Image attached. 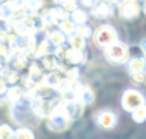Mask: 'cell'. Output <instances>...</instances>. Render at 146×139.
I'll list each match as a JSON object with an SVG mask.
<instances>
[{
	"label": "cell",
	"mask_w": 146,
	"mask_h": 139,
	"mask_svg": "<svg viewBox=\"0 0 146 139\" xmlns=\"http://www.w3.org/2000/svg\"><path fill=\"white\" fill-rule=\"evenodd\" d=\"M9 115H10L12 120L19 128H30L32 129L33 126H37L42 122L36 116V113L33 110V106H32V102L27 98V95L22 100H19L17 103H15V105L10 106Z\"/></svg>",
	"instance_id": "6da1fadb"
},
{
	"label": "cell",
	"mask_w": 146,
	"mask_h": 139,
	"mask_svg": "<svg viewBox=\"0 0 146 139\" xmlns=\"http://www.w3.org/2000/svg\"><path fill=\"white\" fill-rule=\"evenodd\" d=\"M60 99H62V98H60ZM60 99L56 102L53 110L50 112V115L44 119V122H46V128H47L50 132H56V133L66 132V130L73 125V120L67 116V113H66L64 109L62 108V105H60Z\"/></svg>",
	"instance_id": "7a4b0ae2"
},
{
	"label": "cell",
	"mask_w": 146,
	"mask_h": 139,
	"mask_svg": "<svg viewBox=\"0 0 146 139\" xmlns=\"http://www.w3.org/2000/svg\"><path fill=\"white\" fill-rule=\"evenodd\" d=\"M93 42L102 50L119 42V33L112 25H102L93 32Z\"/></svg>",
	"instance_id": "3957f363"
},
{
	"label": "cell",
	"mask_w": 146,
	"mask_h": 139,
	"mask_svg": "<svg viewBox=\"0 0 146 139\" xmlns=\"http://www.w3.org/2000/svg\"><path fill=\"white\" fill-rule=\"evenodd\" d=\"M146 105V96L139 90V89H135V88H127L123 93H122V98H120V106L125 112H135L136 109L142 108Z\"/></svg>",
	"instance_id": "277c9868"
},
{
	"label": "cell",
	"mask_w": 146,
	"mask_h": 139,
	"mask_svg": "<svg viewBox=\"0 0 146 139\" xmlns=\"http://www.w3.org/2000/svg\"><path fill=\"white\" fill-rule=\"evenodd\" d=\"M103 57L110 65H123L129 60V46L123 42H116L103 50Z\"/></svg>",
	"instance_id": "5b68a950"
},
{
	"label": "cell",
	"mask_w": 146,
	"mask_h": 139,
	"mask_svg": "<svg viewBox=\"0 0 146 139\" xmlns=\"http://www.w3.org/2000/svg\"><path fill=\"white\" fill-rule=\"evenodd\" d=\"M73 99L78 100L79 103H82L85 108L93 105V102H95V90L92 89V86L89 85V82L85 80L83 78H80V79L75 83Z\"/></svg>",
	"instance_id": "8992f818"
},
{
	"label": "cell",
	"mask_w": 146,
	"mask_h": 139,
	"mask_svg": "<svg viewBox=\"0 0 146 139\" xmlns=\"http://www.w3.org/2000/svg\"><path fill=\"white\" fill-rule=\"evenodd\" d=\"M116 10L119 13V16L123 20L132 22L136 20L140 13H142V6L137 2H133V0H127V2H116Z\"/></svg>",
	"instance_id": "52a82bcc"
},
{
	"label": "cell",
	"mask_w": 146,
	"mask_h": 139,
	"mask_svg": "<svg viewBox=\"0 0 146 139\" xmlns=\"http://www.w3.org/2000/svg\"><path fill=\"white\" fill-rule=\"evenodd\" d=\"M93 120L100 129L110 130L117 125V113L110 109H100L93 115Z\"/></svg>",
	"instance_id": "ba28073f"
},
{
	"label": "cell",
	"mask_w": 146,
	"mask_h": 139,
	"mask_svg": "<svg viewBox=\"0 0 146 139\" xmlns=\"http://www.w3.org/2000/svg\"><path fill=\"white\" fill-rule=\"evenodd\" d=\"M115 12H116L115 3H112V2H95L89 15L96 20H106V19L113 17Z\"/></svg>",
	"instance_id": "9c48e42d"
},
{
	"label": "cell",
	"mask_w": 146,
	"mask_h": 139,
	"mask_svg": "<svg viewBox=\"0 0 146 139\" xmlns=\"http://www.w3.org/2000/svg\"><path fill=\"white\" fill-rule=\"evenodd\" d=\"M60 105H62V108L64 109V112L67 113V116L73 122L78 120L79 118H82V115L85 112V106L82 103H79L78 100H75V99H64V98H62L60 99Z\"/></svg>",
	"instance_id": "30bf717a"
},
{
	"label": "cell",
	"mask_w": 146,
	"mask_h": 139,
	"mask_svg": "<svg viewBox=\"0 0 146 139\" xmlns=\"http://www.w3.org/2000/svg\"><path fill=\"white\" fill-rule=\"evenodd\" d=\"M30 62H32V60H30L25 53H22V52H12V55H10L9 59L6 60V65H7L9 67L15 69V70L23 73V72H26V69L29 67Z\"/></svg>",
	"instance_id": "8fae6325"
},
{
	"label": "cell",
	"mask_w": 146,
	"mask_h": 139,
	"mask_svg": "<svg viewBox=\"0 0 146 139\" xmlns=\"http://www.w3.org/2000/svg\"><path fill=\"white\" fill-rule=\"evenodd\" d=\"M89 60V53L86 50H75V49H70L67 50L66 53V59H64V63L69 65V66H83L86 65Z\"/></svg>",
	"instance_id": "7c38bea8"
},
{
	"label": "cell",
	"mask_w": 146,
	"mask_h": 139,
	"mask_svg": "<svg viewBox=\"0 0 146 139\" xmlns=\"http://www.w3.org/2000/svg\"><path fill=\"white\" fill-rule=\"evenodd\" d=\"M35 85H40L42 83V80H43V78H44V75H46V72H44V69L42 67V65H40V62L39 60H33V62H30V65H29V67L26 69V72H23Z\"/></svg>",
	"instance_id": "4fadbf2b"
},
{
	"label": "cell",
	"mask_w": 146,
	"mask_h": 139,
	"mask_svg": "<svg viewBox=\"0 0 146 139\" xmlns=\"http://www.w3.org/2000/svg\"><path fill=\"white\" fill-rule=\"evenodd\" d=\"M40 65H42V67L44 69V72L46 73H49V72H60L62 70V67H63V62H60L56 56H54V53H49V55H46V56H43L40 60Z\"/></svg>",
	"instance_id": "5bb4252c"
},
{
	"label": "cell",
	"mask_w": 146,
	"mask_h": 139,
	"mask_svg": "<svg viewBox=\"0 0 146 139\" xmlns=\"http://www.w3.org/2000/svg\"><path fill=\"white\" fill-rule=\"evenodd\" d=\"M126 67L129 75L146 72V56H130L126 63Z\"/></svg>",
	"instance_id": "9a60e30c"
},
{
	"label": "cell",
	"mask_w": 146,
	"mask_h": 139,
	"mask_svg": "<svg viewBox=\"0 0 146 139\" xmlns=\"http://www.w3.org/2000/svg\"><path fill=\"white\" fill-rule=\"evenodd\" d=\"M46 39H47V42H49L54 49L59 47V46H62V45H66V42H67V37H66L57 27L47 29V30H46Z\"/></svg>",
	"instance_id": "2e32d148"
},
{
	"label": "cell",
	"mask_w": 146,
	"mask_h": 139,
	"mask_svg": "<svg viewBox=\"0 0 146 139\" xmlns=\"http://www.w3.org/2000/svg\"><path fill=\"white\" fill-rule=\"evenodd\" d=\"M0 75H2L5 83L9 88L10 86H17L20 83V79H22V73L17 72V70H15V69H12V67H9V66H6Z\"/></svg>",
	"instance_id": "e0dca14e"
},
{
	"label": "cell",
	"mask_w": 146,
	"mask_h": 139,
	"mask_svg": "<svg viewBox=\"0 0 146 139\" xmlns=\"http://www.w3.org/2000/svg\"><path fill=\"white\" fill-rule=\"evenodd\" d=\"M25 96H26V93L19 85L17 86H10L7 89V93H6V102L9 103V106H12V105L17 103L19 100H22Z\"/></svg>",
	"instance_id": "ac0fdd59"
},
{
	"label": "cell",
	"mask_w": 146,
	"mask_h": 139,
	"mask_svg": "<svg viewBox=\"0 0 146 139\" xmlns=\"http://www.w3.org/2000/svg\"><path fill=\"white\" fill-rule=\"evenodd\" d=\"M63 78H64L63 73L59 72V70H57V72H49V73L44 75V78H43V80H42L40 85L47 86V88H52V89H56V86L60 83V80H62Z\"/></svg>",
	"instance_id": "d6986e66"
},
{
	"label": "cell",
	"mask_w": 146,
	"mask_h": 139,
	"mask_svg": "<svg viewBox=\"0 0 146 139\" xmlns=\"http://www.w3.org/2000/svg\"><path fill=\"white\" fill-rule=\"evenodd\" d=\"M89 19H90V15H89L83 7H79V9H76L73 13H70V20H72L73 23H75L76 26L88 25Z\"/></svg>",
	"instance_id": "ffe728a7"
},
{
	"label": "cell",
	"mask_w": 146,
	"mask_h": 139,
	"mask_svg": "<svg viewBox=\"0 0 146 139\" xmlns=\"http://www.w3.org/2000/svg\"><path fill=\"white\" fill-rule=\"evenodd\" d=\"M67 46L70 49H75V50H86V46H88V42L85 39H82L79 35H72L67 37Z\"/></svg>",
	"instance_id": "44dd1931"
},
{
	"label": "cell",
	"mask_w": 146,
	"mask_h": 139,
	"mask_svg": "<svg viewBox=\"0 0 146 139\" xmlns=\"http://www.w3.org/2000/svg\"><path fill=\"white\" fill-rule=\"evenodd\" d=\"M76 27H78V26L70 20V17L66 19V20H63V22H60V23L57 25V29H59L66 37L75 35V33H76Z\"/></svg>",
	"instance_id": "7402d4cb"
},
{
	"label": "cell",
	"mask_w": 146,
	"mask_h": 139,
	"mask_svg": "<svg viewBox=\"0 0 146 139\" xmlns=\"http://www.w3.org/2000/svg\"><path fill=\"white\" fill-rule=\"evenodd\" d=\"M15 139H36V135L30 128H17L15 130Z\"/></svg>",
	"instance_id": "603a6c76"
},
{
	"label": "cell",
	"mask_w": 146,
	"mask_h": 139,
	"mask_svg": "<svg viewBox=\"0 0 146 139\" xmlns=\"http://www.w3.org/2000/svg\"><path fill=\"white\" fill-rule=\"evenodd\" d=\"M93 29L89 26V25H82V26H78L76 27V35H79L82 39L88 40L90 37H93Z\"/></svg>",
	"instance_id": "cb8c5ba5"
},
{
	"label": "cell",
	"mask_w": 146,
	"mask_h": 139,
	"mask_svg": "<svg viewBox=\"0 0 146 139\" xmlns=\"http://www.w3.org/2000/svg\"><path fill=\"white\" fill-rule=\"evenodd\" d=\"M54 5H56V6H60L62 9H64L69 15H70V13H73L76 9H79V7H80L79 2H72V0H70V2H67V0H64V2H56Z\"/></svg>",
	"instance_id": "d4e9b609"
},
{
	"label": "cell",
	"mask_w": 146,
	"mask_h": 139,
	"mask_svg": "<svg viewBox=\"0 0 146 139\" xmlns=\"http://www.w3.org/2000/svg\"><path fill=\"white\" fill-rule=\"evenodd\" d=\"M12 46L9 43V40H3V42H0V59L2 60H7L9 56L12 55Z\"/></svg>",
	"instance_id": "484cf974"
},
{
	"label": "cell",
	"mask_w": 146,
	"mask_h": 139,
	"mask_svg": "<svg viewBox=\"0 0 146 139\" xmlns=\"http://www.w3.org/2000/svg\"><path fill=\"white\" fill-rule=\"evenodd\" d=\"M15 136V129L9 123H0V139H12Z\"/></svg>",
	"instance_id": "4316f807"
},
{
	"label": "cell",
	"mask_w": 146,
	"mask_h": 139,
	"mask_svg": "<svg viewBox=\"0 0 146 139\" xmlns=\"http://www.w3.org/2000/svg\"><path fill=\"white\" fill-rule=\"evenodd\" d=\"M130 116H132L133 122H136V123H143V122H146V105L142 106V108H139V109H136L135 112H132Z\"/></svg>",
	"instance_id": "83f0119b"
},
{
	"label": "cell",
	"mask_w": 146,
	"mask_h": 139,
	"mask_svg": "<svg viewBox=\"0 0 146 139\" xmlns=\"http://www.w3.org/2000/svg\"><path fill=\"white\" fill-rule=\"evenodd\" d=\"M130 80H132V83H135L137 86H145L146 85V72L130 75Z\"/></svg>",
	"instance_id": "f1b7e54d"
},
{
	"label": "cell",
	"mask_w": 146,
	"mask_h": 139,
	"mask_svg": "<svg viewBox=\"0 0 146 139\" xmlns=\"http://www.w3.org/2000/svg\"><path fill=\"white\" fill-rule=\"evenodd\" d=\"M7 89H9V86L5 83L2 75H0V103L6 102V93H7Z\"/></svg>",
	"instance_id": "f546056e"
},
{
	"label": "cell",
	"mask_w": 146,
	"mask_h": 139,
	"mask_svg": "<svg viewBox=\"0 0 146 139\" xmlns=\"http://www.w3.org/2000/svg\"><path fill=\"white\" fill-rule=\"evenodd\" d=\"M140 47H142V50H143V53H145V56H146V37L142 40V43H140Z\"/></svg>",
	"instance_id": "4dcf8cb0"
},
{
	"label": "cell",
	"mask_w": 146,
	"mask_h": 139,
	"mask_svg": "<svg viewBox=\"0 0 146 139\" xmlns=\"http://www.w3.org/2000/svg\"><path fill=\"white\" fill-rule=\"evenodd\" d=\"M142 10H143V13L146 15V2L143 3V6H142Z\"/></svg>",
	"instance_id": "1f68e13d"
}]
</instances>
